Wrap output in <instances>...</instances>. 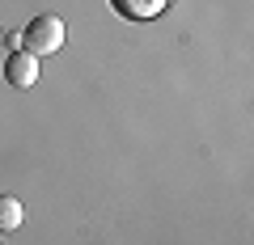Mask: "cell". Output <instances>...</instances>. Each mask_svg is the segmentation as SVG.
Returning a JSON list of instances; mask_svg holds the SVG:
<instances>
[{"label": "cell", "mask_w": 254, "mask_h": 245, "mask_svg": "<svg viewBox=\"0 0 254 245\" xmlns=\"http://www.w3.org/2000/svg\"><path fill=\"white\" fill-rule=\"evenodd\" d=\"M21 43L30 55H55L64 47V17L55 13H38L26 30H21Z\"/></svg>", "instance_id": "cell-1"}, {"label": "cell", "mask_w": 254, "mask_h": 245, "mask_svg": "<svg viewBox=\"0 0 254 245\" xmlns=\"http://www.w3.org/2000/svg\"><path fill=\"white\" fill-rule=\"evenodd\" d=\"M165 4H170V0H110V9L123 21H153V17L165 13Z\"/></svg>", "instance_id": "cell-3"}, {"label": "cell", "mask_w": 254, "mask_h": 245, "mask_svg": "<svg viewBox=\"0 0 254 245\" xmlns=\"http://www.w3.org/2000/svg\"><path fill=\"white\" fill-rule=\"evenodd\" d=\"M0 43H4V34H0Z\"/></svg>", "instance_id": "cell-6"}, {"label": "cell", "mask_w": 254, "mask_h": 245, "mask_svg": "<svg viewBox=\"0 0 254 245\" xmlns=\"http://www.w3.org/2000/svg\"><path fill=\"white\" fill-rule=\"evenodd\" d=\"M4 81L13 85V89H30V85L38 81V55L30 51H17L4 59Z\"/></svg>", "instance_id": "cell-2"}, {"label": "cell", "mask_w": 254, "mask_h": 245, "mask_svg": "<svg viewBox=\"0 0 254 245\" xmlns=\"http://www.w3.org/2000/svg\"><path fill=\"white\" fill-rule=\"evenodd\" d=\"M0 241H4V233H0Z\"/></svg>", "instance_id": "cell-5"}, {"label": "cell", "mask_w": 254, "mask_h": 245, "mask_svg": "<svg viewBox=\"0 0 254 245\" xmlns=\"http://www.w3.org/2000/svg\"><path fill=\"white\" fill-rule=\"evenodd\" d=\"M21 224V203L13 199V195H0V233H4V228H17Z\"/></svg>", "instance_id": "cell-4"}]
</instances>
